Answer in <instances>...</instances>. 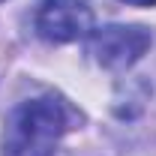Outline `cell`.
Here are the masks:
<instances>
[{"label": "cell", "instance_id": "cell-3", "mask_svg": "<svg viewBox=\"0 0 156 156\" xmlns=\"http://www.w3.org/2000/svg\"><path fill=\"white\" fill-rule=\"evenodd\" d=\"M36 30L48 42H75L93 33V9L87 0H42Z\"/></svg>", "mask_w": 156, "mask_h": 156}, {"label": "cell", "instance_id": "cell-5", "mask_svg": "<svg viewBox=\"0 0 156 156\" xmlns=\"http://www.w3.org/2000/svg\"><path fill=\"white\" fill-rule=\"evenodd\" d=\"M0 3H3V0H0Z\"/></svg>", "mask_w": 156, "mask_h": 156}, {"label": "cell", "instance_id": "cell-2", "mask_svg": "<svg viewBox=\"0 0 156 156\" xmlns=\"http://www.w3.org/2000/svg\"><path fill=\"white\" fill-rule=\"evenodd\" d=\"M153 45V33L141 24H108L90 33V54L105 69H129Z\"/></svg>", "mask_w": 156, "mask_h": 156}, {"label": "cell", "instance_id": "cell-1", "mask_svg": "<svg viewBox=\"0 0 156 156\" xmlns=\"http://www.w3.org/2000/svg\"><path fill=\"white\" fill-rule=\"evenodd\" d=\"M78 120V111L54 93L24 99L3 123L0 150L3 156H54L63 135L75 129Z\"/></svg>", "mask_w": 156, "mask_h": 156}, {"label": "cell", "instance_id": "cell-4", "mask_svg": "<svg viewBox=\"0 0 156 156\" xmlns=\"http://www.w3.org/2000/svg\"><path fill=\"white\" fill-rule=\"evenodd\" d=\"M126 3H132V6H156V0H126Z\"/></svg>", "mask_w": 156, "mask_h": 156}]
</instances>
